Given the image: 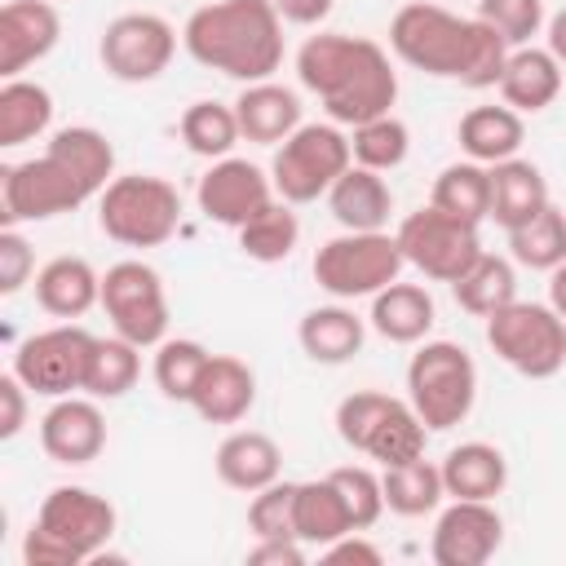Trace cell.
<instances>
[{
  "label": "cell",
  "mask_w": 566,
  "mask_h": 566,
  "mask_svg": "<svg viewBox=\"0 0 566 566\" xmlns=\"http://www.w3.org/2000/svg\"><path fill=\"white\" fill-rule=\"evenodd\" d=\"M389 49L438 80H460L464 88H495L509 62V40L482 18H455L442 4L411 0L389 22Z\"/></svg>",
  "instance_id": "cell-1"
},
{
  "label": "cell",
  "mask_w": 566,
  "mask_h": 566,
  "mask_svg": "<svg viewBox=\"0 0 566 566\" xmlns=\"http://www.w3.org/2000/svg\"><path fill=\"white\" fill-rule=\"evenodd\" d=\"M296 80L323 102L332 124L358 128L389 115L398 102V71L389 53L367 35L318 31L296 49Z\"/></svg>",
  "instance_id": "cell-2"
},
{
  "label": "cell",
  "mask_w": 566,
  "mask_h": 566,
  "mask_svg": "<svg viewBox=\"0 0 566 566\" xmlns=\"http://www.w3.org/2000/svg\"><path fill=\"white\" fill-rule=\"evenodd\" d=\"M181 44L199 66L256 84L283 62V18L274 0H212L186 18Z\"/></svg>",
  "instance_id": "cell-3"
},
{
  "label": "cell",
  "mask_w": 566,
  "mask_h": 566,
  "mask_svg": "<svg viewBox=\"0 0 566 566\" xmlns=\"http://www.w3.org/2000/svg\"><path fill=\"white\" fill-rule=\"evenodd\" d=\"M336 433H340L345 447L380 460V469H385V464H402V460L424 455L429 424L416 416L411 402H402L394 394L354 389L336 407Z\"/></svg>",
  "instance_id": "cell-4"
},
{
  "label": "cell",
  "mask_w": 566,
  "mask_h": 566,
  "mask_svg": "<svg viewBox=\"0 0 566 566\" xmlns=\"http://www.w3.org/2000/svg\"><path fill=\"white\" fill-rule=\"evenodd\" d=\"M97 226L124 248H159L181 226V195L172 181L150 172L115 177L97 195Z\"/></svg>",
  "instance_id": "cell-5"
},
{
  "label": "cell",
  "mask_w": 566,
  "mask_h": 566,
  "mask_svg": "<svg viewBox=\"0 0 566 566\" xmlns=\"http://www.w3.org/2000/svg\"><path fill=\"white\" fill-rule=\"evenodd\" d=\"M478 398V367L455 340H424L407 363V402L429 433L455 429Z\"/></svg>",
  "instance_id": "cell-6"
},
{
  "label": "cell",
  "mask_w": 566,
  "mask_h": 566,
  "mask_svg": "<svg viewBox=\"0 0 566 566\" xmlns=\"http://www.w3.org/2000/svg\"><path fill=\"white\" fill-rule=\"evenodd\" d=\"M402 265L407 256L398 248V234L345 230L314 252V283L336 301H354V296H376L380 287H389L402 274Z\"/></svg>",
  "instance_id": "cell-7"
},
{
  "label": "cell",
  "mask_w": 566,
  "mask_h": 566,
  "mask_svg": "<svg viewBox=\"0 0 566 566\" xmlns=\"http://www.w3.org/2000/svg\"><path fill=\"white\" fill-rule=\"evenodd\" d=\"M486 345L526 380H548L566 367V323L553 305L509 301L486 318Z\"/></svg>",
  "instance_id": "cell-8"
},
{
  "label": "cell",
  "mask_w": 566,
  "mask_h": 566,
  "mask_svg": "<svg viewBox=\"0 0 566 566\" xmlns=\"http://www.w3.org/2000/svg\"><path fill=\"white\" fill-rule=\"evenodd\" d=\"M354 164V146L340 133V124H301L287 142H279L270 181L274 195L287 203H314L336 186V177Z\"/></svg>",
  "instance_id": "cell-9"
},
{
  "label": "cell",
  "mask_w": 566,
  "mask_h": 566,
  "mask_svg": "<svg viewBox=\"0 0 566 566\" xmlns=\"http://www.w3.org/2000/svg\"><path fill=\"white\" fill-rule=\"evenodd\" d=\"M97 199L84 177L44 146V155L9 164L0 172V221L4 226H22V221H49L62 212H75L80 203Z\"/></svg>",
  "instance_id": "cell-10"
},
{
  "label": "cell",
  "mask_w": 566,
  "mask_h": 566,
  "mask_svg": "<svg viewBox=\"0 0 566 566\" xmlns=\"http://www.w3.org/2000/svg\"><path fill=\"white\" fill-rule=\"evenodd\" d=\"M398 248L407 256V265H416L424 279L438 283H455L478 256H482V239L473 221H460L433 203L416 208L402 217L398 226Z\"/></svg>",
  "instance_id": "cell-11"
},
{
  "label": "cell",
  "mask_w": 566,
  "mask_h": 566,
  "mask_svg": "<svg viewBox=\"0 0 566 566\" xmlns=\"http://www.w3.org/2000/svg\"><path fill=\"white\" fill-rule=\"evenodd\" d=\"M102 310L111 327L142 349L168 340V292L159 270L146 261H115L102 274Z\"/></svg>",
  "instance_id": "cell-12"
},
{
  "label": "cell",
  "mask_w": 566,
  "mask_h": 566,
  "mask_svg": "<svg viewBox=\"0 0 566 566\" xmlns=\"http://www.w3.org/2000/svg\"><path fill=\"white\" fill-rule=\"evenodd\" d=\"M93 332L75 327L71 318L57 327H44L35 336H27L13 349V376L40 394V398H66L75 389H84V371H88V354H93Z\"/></svg>",
  "instance_id": "cell-13"
},
{
  "label": "cell",
  "mask_w": 566,
  "mask_h": 566,
  "mask_svg": "<svg viewBox=\"0 0 566 566\" xmlns=\"http://www.w3.org/2000/svg\"><path fill=\"white\" fill-rule=\"evenodd\" d=\"M172 53H177V31L159 13H119L115 22H106L102 44H97L106 75H115L119 84L159 80L168 71Z\"/></svg>",
  "instance_id": "cell-14"
},
{
  "label": "cell",
  "mask_w": 566,
  "mask_h": 566,
  "mask_svg": "<svg viewBox=\"0 0 566 566\" xmlns=\"http://www.w3.org/2000/svg\"><path fill=\"white\" fill-rule=\"evenodd\" d=\"M35 526L57 535L80 562H93L115 535V504L88 486H53L35 513Z\"/></svg>",
  "instance_id": "cell-15"
},
{
  "label": "cell",
  "mask_w": 566,
  "mask_h": 566,
  "mask_svg": "<svg viewBox=\"0 0 566 566\" xmlns=\"http://www.w3.org/2000/svg\"><path fill=\"white\" fill-rule=\"evenodd\" d=\"M195 199H199V212H203L208 221L239 230V226H248L261 208H270L279 195H274L270 172H261V168L248 164V159L226 155V159H212V168L199 177Z\"/></svg>",
  "instance_id": "cell-16"
},
{
  "label": "cell",
  "mask_w": 566,
  "mask_h": 566,
  "mask_svg": "<svg viewBox=\"0 0 566 566\" xmlns=\"http://www.w3.org/2000/svg\"><path fill=\"white\" fill-rule=\"evenodd\" d=\"M504 544V517L491 500H451L438 513L429 557L438 566H486Z\"/></svg>",
  "instance_id": "cell-17"
},
{
  "label": "cell",
  "mask_w": 566,
  "mask_h": 566,
  "mask_svg": "<svg viewBox=\"0 0 566 566\" xmlns=\"http://www.w3.org/2000/svg\"><path fill=\"white\" fill-rule=\"evenodd\" d=\"M40 447L53 464H88L106 447V416L97 398H53V407L40 416Z\"/></svg>",
  "instance_id": "cell-18"
},
{
  "label": "cell",
  "mask_w": 566,
  "mask_h": 566,
  "mask_svg": "<svg viewBox=\"0 0 566 566\" xmlns=\"http://www.w3.org/2000/svg\"><path fill=\"white\" fill-rule=\"evenodd\" d=\"M62 40V18L49 0H9L0 9V75L18 80Z\"/></svg>",
  "instance_id": "cell-19"
},
{
  "label": "cell",
  "mask_w": 566,
  "mask_h": 566,
  "mask_svg": "<svg viewBox=\"0 0 566 566\" xmlns=\"http://www.w3.org/2000/svg\"><path fill=\"white\" fill-rule=\"evenodd\" d=\"M252 402H256V371L234 354H212L195 385L190 407L208 424H239L252 411Z\"/></svg>",
  "instance_id": "cell-20"
},
{
  "label": "cell",
  "mask_w": 566,
  "mask_h": 566,
  "mask_svg": "<svg viewBox=\"0 0 566 566\" xmlns=\"http://www.w3.org/2000/svg\"><path fill=\"white\" fill-rule=\"evenodd\" d=\"M239 115V133L256 146H279L287 142L305 119H301V97L274 80H256L243 84V93L230 102Z\"/></svg>",
  "instance_id": "cell-21"
},
{
  "label": "cell",
  "mask_w": 566,
  "mask_h": 566,
  "mask_svg": "<svg viewBox=\"0 0 566 566\" xmlns=\"http://www.w3.org/2000/svg\"><path fill=\"white\" fill-rule=\"evenodd\" d=\"M495 88H500L504 106H513L517 115H535V111L557 102V93H562V62L548 49L522 44V49L509 53L504 75H500Z\"/></svg>",
  "instance_id": "cell-22"
},
{
  "label": "cell",
  "mask_w": 566,
  "mask_h": 566,
  "mask_svg": "<svg viewBox=\"0 0 566 566\" xmlns=\"http://www.w3.org/2000/svg\"><path fill=\"white\" fill-rule=\"evenodd\" d=\"M212 464H217V478H221L226 486L256 495L261 486L279 482V473H283V451H279V442H274L270 433H261V429H234L230 438H221Z\"/></svg>",
  "instance_id": "cell-23"
},
{
  "label": "cell",
  "mask_w": 566,
  "mask_h": 566,
  "mask_svg": "<svg viewBox=\"0 0 566 566\" xmlns=\"http://www.w3.org/2000/svg\"><path fill=\"white\" fill-rule=\"evenodd\" d=\"M35 301L53 318H80L102 305V274L84 256H53L35 270Z\"/></svg>",
  "instance_id": "cell-24"
},
{
  "label": "cell",
  "mask_w": 566,
  "mask_h": 566,
  "mask_svg": "<svg viewBox=\"0 0 566 566\" xmlns=\"http://www.w3.org/2000/svg\"><path fill=\"white\" fill-rule=\"evenodd\" d=\"M548 181L531 159H500L491 164V221L509 230L526 226L539 208H548Z\"/></svg>",
  "instance_id": "cell-25"
},
{
  "label": "cell",
  "mask_w": 566,
  "mask_h": 566,
  "mask_svg": "<svg viewBox=\"0 0 566 566\" xmlns=\"http://www.w3.org/2000/svg\"><path fill=\"white\" fill-rule=\"evenodd\" d=\"M327 208L345 230H385V221L394 212V195L380 172L349 164L336 177V186L327 190Z\"/></svg>",
  "instance_id": "cell-26"
},
{
  "label": "cell",
  "mask_w": 566,
  "mask_h": 566,
  "mask_svg": "<svg viewBox=\"0 0 566 566\" xmlns=\"http://www.w3.org/2000/svg\"><path fill=\"white\" fill-rule=\"evenodd\" d=\"M433 318H438L433 296L420 283H398V279L371 296V314H367V323L394 345H420Z\"/></svg>",
  "instance_id": "cell-27"
},
{
  "label": "cell",
  "mask_w": 566,
  "mask_h": 566,
  "mask_svg": "<svg viewBox=\"0 0 566 566\" xmlns=\"http://www.w3.org/2000/svg\"><path fill=\"white\" fill-rule=\"evenodd\" d=\"M438 469L451 500H495L509 482V460L491 442H460L447 451Z\"/></svg>",
  "instance_id": "cell-28"
},
{
  "label": "cell",
  "mask_w": 566,
  "mask_h": 566,
  "mask_svg": "<svg viewBox=\"0 0 566 566\" xmlns=\"http://www.w3.org/2000/svg\"><path fill=\"white\" fill-rule=\"evenodd\" d=\"M296 340H301L305 358L336 367V363H349L363 349L367 323L345 305H318V310H305V318L296 327Z\"/></svg>",
  "instance_id": "cell-29"
},
{
  "label": "cell",
  "mask_w": 566,
  "mask_h": 566,
  "mask_svg": "<svg viewBox=\"0 0 566 566\" xmlns=\"http://www.w3.org/2000/svg\"><path fill=\"white\" fill-rule=\"evenodd\" d=\"M455 137H460V150L469 159H478V164L491 168V164L513 159L522 150L526 124H522V115L513 106H473V111H464Z\"/></svg>",
  "instance_id": "cell-30"
},
{
  "label": "cell",
  "mask_w": 566,
  "mask_h": 566,
  "mask_svg": "<svg viewBox=\"0 0 566 566\" xmlns=\"http://www.w3.org/2000/svg\"><path fill=\"white\" fill-rule=\"evenodd\" d=\"M354 531V517L345 509V495L332 478L296 482V539L310 548H327L340 535Z\"/></svg>",
  "instance_id": "cell-31"
},
{
  "label": "cell",
  "mask_w": 566,
  "mask_h": 566,
  "mask_svg": "<svg viewBox=\"0 0 566 566\" xmlns=\"http://www.w3.org/2000/svg\"><path fill=\"white\" fill-rule=\"evenodd\" d=\"M380 486H385V509L398 513V517H424V513H433V509L442 504V495H447L442 469L429 464L424 455L402 460V464H385Z\"/></svg>",
  "instance_id": "cell-32"
},
{
  "label": "cell",
  "mask_w": 566,
  "mask_h": 566,
  "mask_svg": "<svg viewBox=\"0 0 566 566\" xmlns=\"http://www.w3.org/2000/svg\"><path fill=\"white\" fill-rule=\"evenodd\" d=\"M53 124V93L35 80H4L0 88V146L13 150Z\"/></svg>",
  "instance_id": "cell-33"
},
{
  "label": "cell",
  "mask_w": 566,
  "mask_h": 566,
  "mask_svg": "<svg viewBox=\"0 0 566 566\" xmlns=\"http://www.w3.org/2000/svg\"><path fill=\"white\" fill-rule=\"evenodd\" d=\"M429 203L460 217V221H473L482 226L491 217V168L478 164V159H464V164H447L429 190Z\"/></svg>",
  "instance_id": "cell-34"
},
{
  "label": "cell",
  "mask_w": 566,
  "mask_h": 566,
  "mask_svg": "<svg viewBox=\"0 0 566 566\" xmlns=\"http://www.w3.org/2000/svg\"><path fill=\"white\" fill-rule=\"evenodd\" d=\"M451 296L464 314L473 318H491L495 310H504L509 301H517V274L504 256H491L482 252L455 283H451Z\"/></svg>",
  "instance_id": "cell-35"
},
{
  "label": "cell",
  "mask_w": 566,
  "mask_h": 566,
  "mask_svg": "<svg viewBox=\"0 0 566 566\" xmlns=\"http://www.w3.org/2000/svg\"><path fill=\"white\" fill-rule=\"evenodd\" d=\"M142 376V345L115 336H97L84 371V394L93 398H124Z\"/></svg>",
  "instance_id": "cell-36"
},
{
  "label": "cell",
  "mask_w": 566,
  "mask_h": 566,
  "mask_svg": "<svg viewBox=\"0 0 566 566\" xmlns=\"http://www.w3.org/2000/svg\"><path fill=\"white\" fill-rule=\"evenodd\" d=\"M49 150L62 155L93 195H102L111 181H115V146L106 142V133L88 128V124H71V128H57L49 137Z\"/></svg>",
  "instance_id": "cell-37"
},
{
  "label": "cell",
  "mask_w": 566,
  "mask_h": 566,
  "mask_svg": "<svg viewBox=\"0 0 566 566\" xmlns=\"http://www.w3.org/2000/svg\"><path fill=\"white\" fill-rule=\"evenodd\" d=\"M177 128H181L186 150L199 155V159H226L234 150V142L243 137L239 133V115L226 102H190L181 111V124Z\"/></svg>",
  "instance_id": "cell-38"
},
{
  "label": "cell",
  "mask_w": 566,
  "mask_h": 566,
  "mask_svg": "<svg viewBox=\"0 0 566 566\" xmlns=\"http://www.w3.org/2000/svg\"><path fill=\"white\" fill-rule=\"evenodd\" d=\"M301 239V221L292 212L287 199H274L270 208H261L248 226H239V252L261 261V265H274V261H287L292 248Z\"/></svg>",
  "instance_id": "cell-39"
},
{
  "label": "cell",
  "mask_w": 566,
  "mask_h": 566,
  "mask_svg": "<svg viewBox=\"0 0 566 566\" xmlns=\"http://www.w3.org/2000/svg\"><path fill=\"white\" fill-rule=\"evenodd\" d=\"M509 252L526 270H557L566 261V212L557 203L539 208L526 226L509 230Z\"/></svg>",
  "instance_id": "cell-40"
},
{
  "label": "cell",
  "mask_w": 566,
  "mask_h": 566,
  "mask_svg": "<svg viewBox=\"0 0 566 566\" xmlns=\"http://www.w3.org/2000/svg\"><path fill=\"white\" fill-rule=\"evenodd\" d=\"M208 358L212 354L199 340H190V336L159 340L155 345V385H159V394L172 398V402H190L195 398V385H199V376L208 367Z\"/></svg>",
  "instance_id": "cell-41"
},
{
  "label": "cell",
  "mask_w": 566,
  "mask_h": 566,
  "mask_svg": "<svg viewBox=\"0 0 566 566\" xmlns=\"http://www.w3.org/2000/svg\"><path fill=\"white\" fill-rule=\"evenodd\" d=\"M349 146H354V164H363V168H371V172H389V168H398V164L407 159L411 133H407V124L389 111V115H376V119L358 124V128L349 133Z\"/></svg>",
  "instance_id": "cell-42"
},
{
  "label": "cell",
  "mask_w": 566,
  "mask_h": 566,
  "mask_svg": "<svg viewBox=\"0 0 566 566\" xmlns=\"http://www.w3.org/2000/svg\"><path fill=\"white\" fill-rule=\"evenodd\" d=\"M248 531L256 539H279V535L296 539V482L261 486L252 495V504H248Z\"/></svg>",
  "instance_id": "cell-43"
},
{
  "label": "cell",
  "mask_w": 566,
  "mask_h": 566,
  "mask_svg": "<svg viewBox=\"0 0 566 566\" xmlns=\"http://www.w3.org/2000/svg\"><path fill=\"white\" fill-rule=\"evenodd\" d=\"M327 478L340 486L345 509H349V517H354V531H367V526L380 522V513H385V486H380V478H376L371 469L345 464V469H332Z\"/></svg>",
  "instance_id": "cell-44"
},
{
  "label": "cell",
  "mask_w": 566,
  "mask_h": 566,
  "mask_svg": "<svg viewBox=\"0 0 566 566\" xmlns=\"http://www.w3.org/2000/svg\"><path fill=\"white\" fill-rule=\"evenodd\" d=\"M478 18L495 27L509 49H522L544 31V0H478Z\"/></svg>",
  "instance_id": "cell-45"
},
{
  "label": "cell",
  "mask_w": 566,
  "mask_h": 566,
  "mask_svg": "<svg viewBox=\"0 0 566 566\" xmlns=\"http://www.w3.org/2000/svg\"><path fill=\"white\" fill-rule=\"evenodd\" d=\"M31 270H35L31 243L18 234V226H4L0 230V296L22 292L31 283Z\"/></svg>",
  "instance_id": "cell-46"
},
{
  "label": "cell",
  "mask_w": 566,
  "mask_h": 566,
  "mask_svg": "<svg viewBox=\"0 0 566 566\" xmlns=\"http://www.w3.org/2000/svg\"><path fill=\"white\" fill-rule=\"evenodd\" d=\"M22 562H27V566H80V557H75L57 535H49V531H40V526L27 531V539H22Z\"/></svg>",
  "instance_id": "cell-47"
},
{
  "label": "cell",
  "mask_w": 566,
  "mask_h": 566,
  "mask_svg": "<svg viewBox=\"0 0 566 566\" xmlns=\"http://www.w3.org/2000/svg\"><path fill=\"white\" fill-rule=\"evenodd\" d=\"M27 385L9 371V376H0V438L9 442V438H18L22 433V424H27Z\"/></svg>",
  "instance_id": "cell-48"
},
{
  "label": "cell",
  "mask_w": 566,
  "mask_h": 566,
  "mask_svg": "<svg viewBox=\"0 0 566 566\" xmlns=\"http://www.w3.org/2000/svg\"><path fill=\"white\" fill-rule=\"evenodd\" d=\"M305 548H310V544H301V539H292V535L256 539V544L248 548V566H301V562H305Z\"/></svg>",
  "instance_id": "cell-49"
},
{
  "label": "cell",
  "mask_w": 566,
  "mask_h": 566,
  "mask_svg": "<svg viewBox=\"0 0 566 566\" xmlns=\"http://www.w3.org/2000/svg\"><path fill=\"white\" fill-rule=\"evenodd\" d=\"M323 557H327L332 566H380V562H385V553H380L376 544H367L358 531H349V535H340L336 544H327Z\"/></svg>",
  "instance_id": "cell-50"
},
{
  "label": "cell",
  "mask_w": 566,
  "mask_h": 566,
  "mask_svg": "<svg viewBox=\"0 0 566 566\" xmlns=\"http://www.w3.org/2000/svg\"><path fill=\"white\" fill-rule=\"evenodd\" d=\"M274 9L292 27H318L332 13V0H274Z\"/></svg>",
  "instance_id": "cell-51"
},
{
  "label": "cell",
  "mask_w": 566,
  "mask_h": 566,
  "mask_svg": "<svg viewBox=\"0 0 566 566\" xmlns=\"http://www.w3.org/2000/svg\"><path fill=\"white\" fill-rule=\"evenodd\" d=\"M544 49H548V53H553V57L566 66V9L548 18V44H544Z\"/></svg>",
  "instance_id": "cell-52"
},
{
  "label": "cell",
  "mask_w": 566,
  "mask_h": 566,
  "mask_svg": "<svg viewBox=\"0 0 566 566\" xmlns=\"http://www.w3.org/2000/svg\"><path fill=\"white\" fill-rule=\"evenodd\" d=\"M548 305L562 314V323H566V261L557 265V270H548Z\"/></svg>",
  "instance_id": "cell-53"
}]
</instances>
